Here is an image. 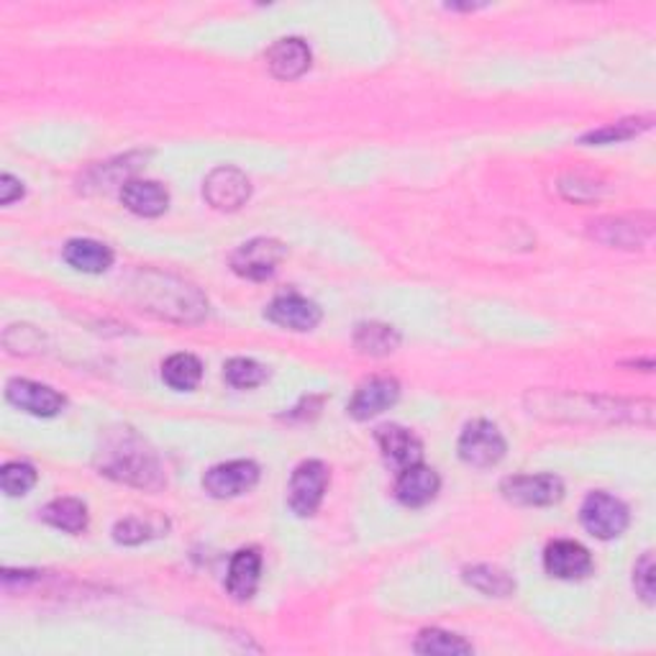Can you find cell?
I'll return each mask as SVG.
<instances>
[{
    "instance_id": "cell-1",
    "label": "cell",
    "mask_w": 656,
    "mask_h": 656,
    "mask_svg": "<svg viewBox=\"0 0 656 656\" xmlns=\"http://www.w3.org/2000/svg\"><path fill=\"white\" fill-rule=\"evenodd\" d=\"M98 462H101V475H109L118 479V483L147 487V490H157V487L165 485L157 456L149 452L139 437H134L126 429L113 433L105 441L101 452H98Z\"/></svg>"
},
{
    "instance_id": "cell-2",
    "label": "cell",
    "mask_w": 656,
    "mask_h": 656,
    "mask_svg": "<svg viewBox=\"0 0 656 656\" xmlns=\"http://www.w3.org/2000/svg\"><path fill=\"white\" fill-rule=\"evenodd\" d=\"M142 293L151 297L149 310H155L165 318L197 320L205 313V308H208V303L203 301V295L197 293L195 287L172 278H162V274H149V278H144Z\"/></svg>"
},
{
    "instance_id": "cell-3",
    "label": "cell",
    "mask_w": 656,
    "mask_h": 656,
    "mask_svg": "<svg viewBox=\"0 0 656 656\" xmlns=\"http://www.w3.org/2000/svg\"><path fill=\"white\" fill-rule=\"evenodd\" d=\"M579 521H583L585 531L592 533L595 539L610 541V539H618L625 529H629L631 516L623 500L598 490L585 498L583 508H579Z\"/></svg>"
},
{
    "instance_id": "cell-4",
    "label": "cell",
    "mask_w": 656,
    "mask_h": 656,
    "mask_svg": "<svg viewBox=\"0 0 656 656\" xmlns=\"http://www.w3.org/2000/svg\"><path fill=\"white\" fill-rule=\"evenodd\" d=\"M326 487H328L326 464L318 460L301 462L295 467L293 477H290V485H287L290 510L301 518L313 516L320 508V502H324Z\"/></svg>"
},
{
    "instance_id": "cell-5",
    "label": "cell",
    "mask_w": 656,
    "mask_h": 656,
    "mask_svg": "<svg viewBox=\"0 0 656 656\" xmlns=\"http://www.w3.org/2000/svg\"><path fill=\"white\" fill-rule=\"evenodd\" d=\"M506 439L498 431V426L490 421H472L464 426L460 437V456L464 464L477 470L495 467L506 456Z\"/></svg>"
},
{
    "instance_id": "cell-6",
    "label": "cell",
    "mask_w": 656,
    "mask_h": 656,
    "mask_svg": "<svg viewBox=\"0 0 656 656\" xmlns=\"http://www.w3.org/2000/svg\"><path fill=\"white\" fill-rule=\"evenodd\" d=\"M282 259H285V247H282L280 241L251 239L234 251L231 267L236 274H241V278L264 282L278 272Z\"/></svg>"
},
{
    "instance_id": "cell-7",
    "label": "cell",
    "mask_w": 656,
    "mask_h": 656,
    "mask_svg": "<svg viewBox=\"0 0 656 656\" xmlns=\"http://www.w3.org/2000/svg\"><path fill=\"white\" fill-rule=\"evenodd\" d=\"M257 483H259V467L249 460L216 464V467H211L203 477L205 493L218 500L239 498V495L249 493Z\"/></svg>"
},
{
    "instance_id": "cell-8",
    "label": "cell",
    "mask_w": 656,
    "mask_h": 656,
    "mask_svg": "<svg viewBox=\"0 0 656 656\" xmlns=\"http://www.w3.org/2000/svg\"><path fill=\"white\" fill-rule=\"evenodd\" d=\"M502 495L516 506H554L564 498V483L556 475H516L502 479Z\"/></svg>"
},
{
    "instance_id": "cell-9",
    "label": "cell",
    "mask_w": 656,
    "mask_h": 656,
    "mask_svg": "<svg viewBox=\"0 0 656 656\" xmlns=\"http://www.w3.org/2000/svg\"><path fill=\"white\" fill-rule=\"evenodd\" d=\"M203 195L213 208L218 211H236L249 201L251 182L247 174L236 167H218L205 178Z\"/></svg>"
},
{
    "instance_id": "cell-10",
    "label": "cell",
    "mask_w": 656,
    "mask_h": 656,
    "mask_svg": "<svg viewBox=\"0 0 656 656\" xmlns=\"http://www.w3.org/2000/svg\"><path fill=\"white\" fill-rule=\"evenodd\" d=\"M377 444L380 452H383V460L387 462V467H393L395 472H406L408 467H416L423 460V444L418 441L414 431L403 429V426H383L377 429Z\"/></svg>"
},
{
    "instance_id": "cell-11",
    "label": "cell",
    "mask_w": 656,
    "mask_h": 656,
    "mask_svg": "<svg viewBox=\"0 0 656 656\" xmlns=\"http://www.w3.org/2000/svg\"><path fill=\"white\" fill-rule=\"evenodd\" d=\"M400 398V385L393 377H372L357 387L352 403H349V416L357 421H370L387 408H393Z\"/></svg>"
},
{
    "instance_id": "cell-12",
    "label": "cell",
    "mask_w": 656,
    "mask_h": 656,
    "mask_svg": "<svg viewBox=\"0 0 656 656\" xmlns=\"http://www.w3.org/2000/svg\"><path fill=\"white\" fill-rule=\"evenodd\" d=\"M544 569L556 579H583L592 572V556L579 541H552L544 552Z\"/></svg>"
},
{
    "instance_id": "cell-13",
    "label": "cell",
    "mask_w": 656,
    "mask_h": 656,
    "mask_svg": "<svg viewBox=\"0 0 656 656\" xmlns=\"http://www.w3.org/2000/svg\"><path fill=\"white\" fill-rule=\"evenodd\" d=\"M264 316L290 331H313L320 324V308L297 293H282L267 305Z\"/></svg>"
},
{
    "instance_id": "cell-14",
    "label": "cell",
    "mask_w": 656,
    "mask_h": 656,
    "mask_svg": "<svg viewBox=\"0 0 656 656\" xmlns=\"http://www.w3.org/2000/svg\"><path fill=\"white\" fill-rule=\"evenodd\" d=\"M5 398L16 408L26 410V414L44 418L57 416L65 408V395H59L47 385L32 383V380H11L9 387H5Z\"/></svg>"
},
{
    "instance_id": "cell-15",
    "label": "cell",
    "mask_w": 656,
    "mask_h": 656,
    "mask_svg": "<svg viewBox=\"0 0 656 656\" xmlns=\"http://www.w3.org/2000/svg\"><path fill=\"white\" fill-rule=\"evenodd\" d=\"M121 203L132 213H136V216L157 218L162 216L167 205H170V193H167L162 182L128 180L124 182V188H121Z\"/></svg>"
},
{
    "instance_id": "cell-16",
    "label": "cell",
    "mask_w": 656,
    "mask_h": 656,
    "mask_svg": "<svg viewBox=\"0 0 656 656\" xmlns=\"http://www.w3.org/2000/svg\"><path fill=\"white\" fill-rule=\"evenodd\" d=\"M441 487V479L437 470L423 467V464H416V467H408L400 472L398 483H395V498H398L406 508H423L437 498Z\"/></svg>"
},
{
    "instance_id": "cell-17",
    "label": "cell",
    "mask_w": 656,
    "mask_h": 656,
    "mask_svg": "<svg viewBox=\"0 0 656 656\" xmlns=\"http://www.w3.org/2000/svg\"><path fill=\"white\" fill-rule=\"evenodd\" d=\"M259 575H262V556L257 548H239L228 564L226 590L234 600H249L259 587Z\"/></svg>"
},
{
    "instance_id": "cell-18",
    "label": "cell",
    "mask_w": 656,
    "mask_h": 656,
    "mask_svg": "<svg viewBox=\"0 0 656 656\" xmlns=\"http://www.w3.org/2000/svg\"><path fill=\"white\" fill-rule=\"evenodd\" d=\"M267 65L274 78L295 80L310 67V49L303 39H280L267 52Z\"/></svg>"
},
{
    "instance_id": "cell-19",
    "label": "cell",
    "mask_w": 656,
    "mask_h": 656,
    "mask_svg": "<svg viewBox=\"0 0 656 656\" xmlns=\"http://www.w3.org/2000/svg\"><path fill=\"white\" fill-rule=\"evenodd\" d=\"M65 262L72 270L86 274H101L113 264V251L95 239H72L63 251Z\"/></svg>"
},
{
    "instance_id": "cell-20",
    "label": "cell",
    "mask_w": 656,
    "mask_h": 656,
    "mask_svg": "<svg viewBox=\"0 0 656 656\" xmlns=\"http://www.w3.org/2000/svg\"><path fill=\"white\" fill-rule=\"evenodd\" d=\"M42 521L65 533H82L88 529V508L78 498H57L44 506Z\"/></svg>"
},
{
    "instance_id": "cell-21",
    "label": "cell",
    "mask_w": 656,
    "mask_h": 656,
    "mask_svg": "<svg viewBox=\"0 0 656 656\" xmlns=\"http://www.w3.org/2000/svg\"><path fill=\"white\" fill-rule=\"evenodd\" d=\"M203 377V364L193 354H172L170 360L162 364V380L172 391L188 393L195 391L197 383Z\"/></svg>"
},
{
    "instance_id": "cell-22",
    "label": "cell",
    "mask_w": 656,
    "mask_h": 656,
    "mask_svg": "<svg viewBox=\"0 0 656 656\" xmlns=\"http://www.w3.org/2000/svg\"><path fill=\"white\" fill-rule=\"evenodd\" d=\"M354 344L360 352L372 354V357H385L398 349L400 337L393 326L385 324H362L357 326Z\"/></svg>"
},
{
    "instance_id": "cell-23",
    "label": "cell",
    "mask_w": 656,
    "mask_h": 656,
    "mask_svg": "<svg viewBox=\"0 0 656 656\" xmlns=\"http://www.w3.org/2000/svg\"><path fill=\"white\" fill-rule=\"evenodd\" d=\"M464 579L475 590L490 595V598H508L516 590L513 577L498 567H490V564H477V567L464 569Z\"/></svg>"
},
{
    "instance_id": "cell-24",
    "label": "cell",
    "mask_w": 656,
    "mask_h": 656,
    "mask_svg": "<svg viewBox=\"0 0 656 656\" xmlns=\"http://www.w3.org/2000/svg\"><path fill=\"white\" fill-rule=\"evenodd\" d=\"M414 648L418 654L431 656H454V654H472V644H467L456 633L441 631V629H426L418 633Z\"/></svg>"
},
{
    "instance_id": "cell-25",
    "label": "cell",
    "mask_w": 656,
    "mask_h": 656,
    "mask_svg": "<svg viewBox=\"0 0 656 656\" xmlns=\"http://www.w3.org/2000/svg\"><path fill=\"white\" fill-rule=\"evenodd\" d=\"M652 126V118H623L618 124L602 126L598 132H590L583 136V144H618V142H629L633 136H638L641 132Z\"/></svg>"
},
{
    "instance_id": "cell-26",
    "label": "cell",
    "mask_w": 656,
    "mask_h": 656,
    "mask_svg": "<svg viewBox=\"0 0 656 656\" xmlns=\"http://www.w3.org/2000/svg\"><path fill=\"white\" fill-rule=\"evenodd\" d=\"M224 380L231 387H239V391H251V387H259L264 383L267 370L255 360H247V357H236V360L226 362Z\"/></svg>"
},
{
    "instance_id": "cell-27",
    "label": "cell",
    "mask_w": 656,
    "mask_h": 656,
    "mask_svg": "<svg viewBox=\"0 0 656 656\" xmlns=\"http://www.w3.org/2000/svg\"><path fill=\"white\" fill-rule=\"evenodd\" d=\"M36 485V470L26 462H9L3 470H0V487H3L5 495L11 498H19V495H26Z\"/></svg>"
},
{
    "instance_id": "cell-28",
    "label": "cell",
    "mask_w": 656,
    "mask_h": 656,
    "mask_svg": "<svg viewBox=\"0 0 656 656\" xmlns=\"http://www.w3.org/2000/svg\"><path fill=\"white\" fill-rule=\"evenodd\" d=\"M592 234H598L600 241L615 244V247H625V249H636L641 244L638 228H633L631 224H623V220H610V226L598 224Z\"/></svg>"
},
{
    "instance_id": "cell-29",
    "label": "cell",
    "mask_w": 656,
    "mask_h": 656,
    "mask_svg": "<svg viewBox=\"0 0 656 656\" xmlns=\"http://www.w3.org/2000/svg\"><path fill=\"white\" fill-rule=\"evenodd\" d=\"M157 531H159L157 525L144 523L142 518H126V521L116 523V529H113V539H116L118 544L136 546V544H142V541L157 536Z\"/></svg>"
},
{
    "instance_id": "cell-30",
    "label": "cell",
    "mask_w": 656,
    "mask_h": 656,
    "mask_svg": "<svg viewBox=\"0 0 656 656\" xmlns=\"http://www.w3.org/2000/svg\"><path fill=\"white\" fill-rule=\"evenodd\" d=\"M633 587H636L641 600H644L646 606H652L654 602V556H652V552H646L644 556H641V559L636 562V567H633Z\"/></svg>"
},
{
    "instance_id": "cell-31",
    "label": "cell",
    "mask_w": 656,
    "mask_h": 656,
    "mask_svg": "<svg viewBox=\"0 0 656 656\" xmlns=\"http://www.w3.org/2000/svg\"><path fill=\"white\" fill-rule=\"evenodd\" d=\"M19 197H24V182L5 172L3 178H0V203L11 205L13 201H19Z\"/></svg>"
}]
</instances>
